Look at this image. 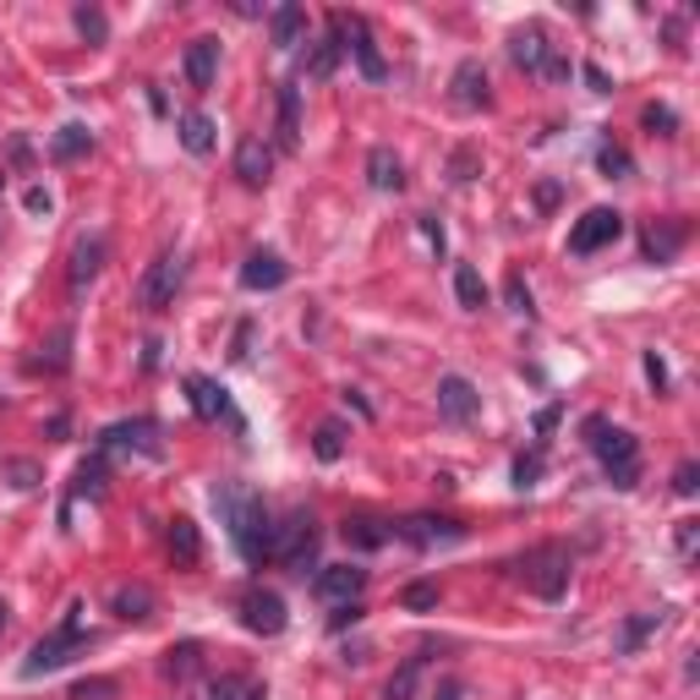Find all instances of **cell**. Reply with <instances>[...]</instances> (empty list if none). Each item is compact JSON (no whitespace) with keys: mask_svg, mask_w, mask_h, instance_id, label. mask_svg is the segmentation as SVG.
I'll return each instance as SVG.
<instances>
[{"mask_svg":"<svg viewBox=\"0 0 700 700\" xmlns=\"http://www.w3.org/2000/svg\"><path fill=\"white\" fill-rule=\"evenodd\" d=\"M214 510L225 514L230 525V542L247 564H268L274 559V514L263 504V493L241 487V482H219L214 487Z\"/></svg>","mask_w":700,"mask_h":700,"instance_id":"cell-1","label":"cell"},{"mask_svg":"<svg viewBox=\"0 0 700 700\" xmlns=\"http://www.w3.org/2000/svg\"><path fill=\"white\" fill-rule=\"evenodd\" d=\"M580 433H585V444H591V454L602 460V471H608V482H613L619 493L640 487V444H635V433L613 427L608 416H591Z\"/></svg>","mask_w":700,"mask_h":700,"instance_id":"cell-2","label":"cell"},{"mask_svg":"<svg viewBox=\"0 0 700 700\" xmlns=\"http://www.w3.org/2000/svg\"><path fill=\"white\" fill-rule=\"evenodd\" d=\"M570 570H574V559L564 542H542V548H531V553L514 559L520 585H525L531 597H542V602H559V597L570 591Z\"/></svg>","mask_w":700,"mask_h":700,"instance_id":"cell-3","label":"cell"},{"mask_svg":"<svg viewBox=\"0 0 700 700\" xmlns=\"http://www.w3.org/2000/svg\"><path fill=\"white\" fill-rule=\"evenodd\" d=\"M77 613H82V608H71V619H66L61 630H50V635L22 657V679H45V673L66 668L77 651H88V645H93V635L82 630V619H77Z\"/></svg>","mask_w":700,"mask_h":700,"instance_id":"cell-4","label":"cell"},{"mask_svg":"<svg viewBox=\"0 0 700 700\" xmlns=\"http://www.w3.org/2000/svg\"><path fill=\"white\" fill-rule=\"evenodd\" d=\"M313 559H318V520L296 510L285 525H274V564H285L290 574H307Z\"/></svg>","mask_w":700,"mask_h":700,"instance_id":"cell-5","label":"cell"},{"mask_svg":"<svg viewBox=\"0 0 700 700\" xmlns=\"http://www.w3.org/2000/svg\"><path fill=\"white\" fill-rule=\"evenodd\" d=\"M181 279H187V257L165 253L154 268H148V274H142V285H137V307H142V313H165V307L176 302Z\"/></svg>","mask_w":700,"mask_h":700,"instance_id":"cell-6","label":"cell"},{"mask_svg":"<svg viewBox=\"0 0 700 700\" xmlns=\"http://www.w3.org/2000/svg\"><path fill=\"white\" fill-rule=\"evenodd\" d=\"M619 236H624V214L619 208H585L570 230V253L591 257V253H602V247H613Z\"/></svg>","mask_w":700,"mask_h":700,"instance_id":"cell-7","label":"cell"},{"mask_svg":"<svg viewBox=\"0 0 700 700\" xmlns=\"http://www.w3.org/2000/svg\"><path fill=\"white\" fill-rule=\"evenodd\" d=\"M187 394H191V411L203 416V422H225L236 438H247V422H241V411L230 405V394L219 388L214 378H203V373H191L187 378Z\"/></svg>","mask_w":700,"mask_h":700,"instance_id":"cell-8","label":"cell"},{"mask_svg":"<svg viewBox=\"0 0 700 700\" xmlns=\"http://www.w3.org/2000/svg\"><path fill=\"white\" fill-rule=\"evenodd\" d=\"M394 536H405L411 548H448V542H465V525L460 520H444V514H411L394 525Z\"/></svg>","mask_w":700,"mask_h":700,"instance_id":"cell-9","label":"cell"},{"mask_svg":"<svg viewBox=\"0 0 700 700\" xmlns=\"http://www.w3.org/2000/svg\"><path fill=\"white\" fill-rule=\"evenodd\" d=\"M99 448H105V454H110V448H131V454H148V460L165 454V444H159V422H148V416H131V422L105 427V433H99Z\"/></svg>","mask_w":700,"mask_h":700,"instance_id":"cell-10","label":"cell"},{"mask_svg":"<svg viewBox=\"0 0 700 700\" xmlns=\"http://www.w3.org/2000/svg\"><path fill=\"white\" fill-rule=\"evenodd\" d=\"M241 624H247L253 635H279V630L290 624V613H285V597H279V591H263V585H253V591L241 597Z\"/></svg>","mask_w":700,"mask_h":700,"instance_id":"cell-11","label":"cell"},{"mask_svg":"<svg viewBox=\"0 0 700 700\" xmlns=\"http://www.w3.org/2000/svg\"><path fill=\"white\" fill-rule=\"evenodd\" d=\"M313 591H318L323 602H334V608L362 602V591H367V570H356V564H328V570L313 574Z\"/></svg>","mask_w":700,"mask_h":700,"instance_id":"cell-12","label":"cell"},{"mask_svg":"<svg viewBox=\"0 0 700 700\" xmlns=\"http://www.w3.org/2000/svg\"><path fill=\"white\" fill-rule=\"evenodd\" d=\"M438 411H444V422H454V427L476 422V411H482L476 383L460 378V373H444V378H438Z\"/></svg>","mask_w":700,"mask_h":700,"instance_id":"cell-13","label":"cell"},{"mask_svg":"<svg viewBox=\"0 0 700 700\" xmlns=\"http://www.w3.org/2000/svg\"><path fill=\"white\" fill-rule=\"evenodd\" d=\"M339 33L351 39L345 50L356 56L362 77H367V82H383V77H388V66H383V56H378V39H373V28H367L362 17H339Z\"/></svg>","mask_w":700,"mask_h":700,"instance_id":"cell-14","label":"cell"},{"mask_svg":"<svg viewBox=\"0 0 700 700\" xmlns=\"http://www.w3.org/2000/svg\"><path fill=\"white\" fill-rule=\"evenodd\" d=\"M510 61L520 66V71H548L553 45H548V33H542L536 22H525V28H514L510 33Z\"/></svg>","mask_w":700,"mask_h":700,"instance_id":"cell-15","label":"cell"},{"mask_svg":"<svg viewBox=\"0 0 700 700\" xmlns=\"http://www.w3.org/2000/svg\"><path fill=\"white\" fill-rule=\"evenodd\" d=\"M285 279H290V263L279 253H268V247L247 253V263H241V285L247 290H279Z\"/></svg>","mask_w":700,"mask_h":700,"instance_id":"cell-16","label":"cell"},{"mask_svg":"<svg viewBox=\"0 0 700 700\" xmlns=\"http://www.w3.org/2000/svg\"><path fill=\"white\" fill-rule=\"evenodd\" d=\"M105 236H82L77 241V253H71V296H82L93 279H99V268H105Z\"/></svg>","mask_w":700,"mask_h":700,"instance_id":"cell-17","label":"cell"},{"mask_svg":"<svg viewBox=\"0 0 700 700\" xmlns=\"http://www.w3.org/2000/svg\"><path fill=\"white\" fill-rule=\"evenodd\" d=\"M493 93H487V66L482 61H460L454 66V105L460 110H482Z\"/></svg>","mask_w":700,"mask_h":700,"instance_id":"cell-18","label":"cell"},{"mask_svg":"<svg viewBox=\"0 0 700 700\" xmlns=\"http://www.w3.org/2000/svg\"><path fill=\"white\" fill-rule=\"evenodd\" d=\"M268 170H274L268 142H263V137H241V142H236V176H241L247 187H263V181H268Z\"/></svg>","mask_w":700,"mask_h":700,"instance_id":"cell-19","label":"cell"},{"mask_svg":"<svg viewBox=\"0 0 700 700\" xmlns=\"http://www.w3.org/2000/svg\"><path fill=\"white\" fill-rule=\"evenodd\" d=\"M339 536H345L351 548L373 553V548H383V542H394V525H388V520H373V514H345Z\"/></svg>","mask_w":700,"mask_h":700,"instance_id":"cell-20","label":"cell"},{"mask_svg":"<svg viewBox=\"0 0 700 700\" xmlns=\"http://www.w3.org/2000/svg\"><path fill=\"white\" fill-rule=\"evenodd\" d=\"M214 71H219V39H191L187 45V82L197 93L214 88Z\"/></svg>","mask_w":700,"mask_h":700,"instance_id":"cell-21","label":"cell"},{"mask_svg":"<svg viewBox=\"0 0 700 700\" xmlns=\"http://www.w3.org/2000/svg\"><path fill=\"white\" fill-rule=\"evenodd\" d=\"M367 181L378 191H400L405 187V165H400V154L394 148H373L367 154Z\"/></svg>","mask_w":700,"mask_h":700,"instance_id":"cell-22","label":"cell"},{"mask_svg":"<svg viewBox=\"0 0 700 700\" xmlns=\"http://www.w3.org/2000/svg\"><path fill=\"white\" fill-rule=\"evenodd\" d=\"M339 56H345V33H339V17L328 22V33L318 39V50H313V61H307V77H334V66H339Z\"/></svg>","mask_w":700,"mask_h":700,"instance_id":"cell-23","label":"cell"},{"mask_svg":"<svg viewBox=\"0 0 700 700\" xmlns=\"http://www.w3.org/2000/svg\"><path fill=\"white\" fill-rule=\"evenodd\" d=\"M302 142V88L285 82L279 88V148H296Z\"/></svg>","mask_w":700,"mask_h":700,"instance_id":"cell-24","label":"cell"},{"mask_svg":"<svg viewBox=\"0 0 700 700\" xmlns=\"http://www.w3.org/2000/svg\"><path fill=\"white\" fill-rule=\"evenodd\" d=\"M105 482H110V460H105V448H93V460L77 465V487H71V499H105Z\"/></svg>","mask_w":700,"mask_h":700,"instance_id":"cell-25","label":"cell"},{"mask_svg":"<svg viewBox=\"0 0 700 700\" xmlns=\"http://www.w3.org/2000/svg\"><path fill=\"white\" fill-rule=\"evenodd\" d=\"M110 608H116V619H127V624H148V619H154V591H148V585H121Z\"/></svg>","mask_w":700,"mask_h":700,"instance_id":"cell-26","label":"cell"},{"mask_svg":"<svg viewBox=\"0 0 700 700\" xmlns=\"http://www.w3.org/2000/svg\"><path fill=\"white\" fill-rule=\"evenodd\" d=\"M165 542H170V559H176L181 570H191V564L203 559V536H197L191 520H170V536H165Z\"/></svg>","mask_w":700,"mask_h":700,"instance_id":"cell-27","label":"cell"},{"mask_svg":"<svg viewBox=\"0 0 700 700\" xmlns=\"http://www.w3.org/2000/svg\"><path fill=\"white\" fill-rule=\"evenodd\" d=\"M197 668H203V645H197V640H181V645H170V651H165V679L187 684Z\"/></svg>","mask_w":700,"mask_h":700,"instance_id":"cell-28","label":"cell"},{"mask_svg":"<svg viewBox=\"0 0 700 700\" xmlns=\"http://www.w3.org/2000/svg\"><path fill=\"white\" fill-rule=\"evenodd\" d=\"M176 131H181V148H187V154H197V159H203V154L214 148V121H208L203 110H187Z\"/></svg>","mask_w":700,"mask_h":700,"instance_id":"cell-29","label":"cell"},{"mask_svg":"<svg viewBox=\"0 0 700 700\" xmlns=\"http://www.w3.org/2000/svg\"><path fill=\"white\" fill-rule=\"evenodd\" d=\"M454 296H460L465 313H482V307H487V285H482V274H476L471 263L454 268Z\"/></svg>","mask_w":700,"mask_h":700,"instance_id":"cell-30","label":"cell"},{"mask_svg":"<svg viewBox=\"0 0 700 700\" xmlns=\"http://www.w3.org/2000/svg\"><path fill=\"white\" fill-rule=\"evenodd\" d=\"M88 148H93V137H88V127H77V121H71V127H61V131H56V142H50V154H56L61 165L82 159Z\"/></svg>","mask_w":700,"mask_h":700,"instance_id":"cell-31","label":"cell"},{"mask_svg":"<svg viewBox=\"0 0 700 700\" xmlns=\"http://www.w3.org/2000/svg\"><path fill=\"white\" fill-rule=\"evenodd\" d=\"M657 624H662V613H640V619H624V630H619V657H635L640 640L657 635Z\"/></svg>","mask_w":700,"mask_h":700,"instance_id":"cell-32","label":"cell"},{"mask_svg":"<svg viewBox=\"0 0 700 700\" xmlns=\"http://www.w3.org/2000/svg\"><path fill=\"white\" fill-rule=\"evenodd\" d=\"M302 22H307V17H302V6H279V11H274V45H279V50H296Z\"/></svg>","mask_w":700,"mask_h":700,"instance_id":"cell-33","label":"cell"},{"mask_svg":"<svg viewBox=\"0 0 700 700\" xmlns=\"http://www.w3.org/2000/svg\"><path fill=\"white\" fill-rule=\"evenodd\" d=\"M679 241H684L679 225H662V230L651 225V230H645V257H651V263H668V257L679 253Z\"/></svg>","mask_w":700,"mask_h":700,"instance_id":"cell-34","label":"cell"},{"mask_svg":"<svg viewBox=\"0 0 700 700\" xmlns=\"http://www.w3.org/2000/svg\"><path fill=\"white\" fill-rule=\"evenodd\" d=\"M77 33H82L88 45H105V39H110V22H105V11H99V6H77Z\"/></svg>","mask_w":700,"mask_h":700,"instance_id":"cell-35","label":"cell"},{"mask_svg":"<svg viewBox=\"0 0 700 700\" xmlns=\"http://www.w3.org/2000/svg\"><path fill=\"white\" fill-rule=\"evenodd\" d=\"M400 602H405L411 613H433V608H438V585H433V580H416V585L400 591Z\"/></svg>","mask_w":700,"mask_h":700,"instance_id":"cell-36","label":"cell"},{"mask_svg":"<svg viewBox=\"0 0 700 700\" xmlns=\"http://www.w3.org/2000/svg\"><path fill=\"white\" fill-rule=\"evenodd\" d=\"M313 454H318V460H339V454H345V433H339V422H323L318 438H313Z\"/></svg>","mask_w":700,"mask_h":700,"instance_id":"cell-37","label":"cell"},{"mask_svg":"<svg viewBox=\"0 0 700 700\" xmlns=\"http://www.w3.org/2000/svg\"><path fill=\"white\" fill-rule=\"evenodd\" d=\"M597 165H602V176H613V181H624V176H630V154H624V148H613V142H602V148H597Z\"/></svg>","mask_w":700,"mask_h":700,"instance_id":"cell-38","label":"cell"},{"mask_svg":"<svg viewBox=\"0 0 700 700\" xmlns=\"http://www.w3.org/2000/svg\"><path fill=\"white\" fill-rule=\"evenodd\" d=\"M6 476H11V487H17V493H33L45 471H39L33 460H6Z\"/></svg>","mask_w":700,"mask_h":700,"instance_id":"cell-39","label":"cell"},{"mask_svg":"<svg viewBox=\"0 0 700 700\" xmlns=\"http://www.w3.org/2000/svg\"><path fill=\"white\" fill-rule=\"evenodd\" d=\"M71 700H116V679H82Z\"/></svg>","mask_w":700,"mask_h":700,"instance_id":"cell-40","label":"cell"},{"mask_svg":"<svg viewBox=\"0 0 700 700\" xmlns=\"http://www.w3.org/2000/svg\"><path fill=\"white\" fill-rule=\"evenodd\" d=\"M640 121H645V131H673V127H679V116H673L668 105H645V110H640Z\"/></svg>","mask_w":700,"mask_h":700,"instance_id":"cell-41","label":"cell"},{"mask_svg":"<svg viewBox=\"0 0 700 700\" xmlns=\"http://www.w3.org/2000/svg\"><path fill=\"white\" fill-rule=\"evenodd\" d=\"M536 476H542V454H520L514 460V487H531Z\"/></svg>","mask_w":700,"mask_h":700,"instance_id":"cell-42","label":"cell"},{"mask_svg":"<svg viewBox=\"0 0 700 700\" xmlns=\"http://www.w3.org/2000/svg\"><path fill=\"white\" fill-rule=\"evenodd\" d=\"M696 487H700V471H696V460H684V465L673 471V493H679V499H690Z\"/></svg>","mask_w":700,"mask_h":700,"instance_id":"cell-43","label":"cell"},{"mask_svg":"<svg viewBox=\"0 0 700 700\" xmlns=\"http://www.w3.org/2000/svg\"><path fill=\"white\" fill-rule=\"evenodd\" d=\"M504 296H510V307H514V313H525V318H531V290H525V279H520V274H510Z\"/></svg>","mask_w":700,"mask_h":700,"instance_id":"cell-44","label":"cell"},{"mask_svg":"<svg viewBox=\"0 0 700 700\" xmlns=\"http://www.w3.org/2000/svg\"><path fill=\"white\" fill-rule=\"evenodd\" d=\"M645 378H651V388H668V367H662L657 351H645Z\"/></svg>","mask_w":700,"mask_h":700,"instance_id":"cell-45","label":"cell"},{"mask_svg":"<svg viewBox=\"0 0 700 700\" xmlns=\"http://www.w3.org/2000/svg\"><path fill=\"white\" fill-rule=\"evenodd\" d=\"M241 696H247L241 679H219V684H214V700H241Z\"/></svg>","mask_w":700,"mask_h":700,"instance_id":"cell-46","label":"cell"},{"mask_svg":"<svg viewBox=\"0 0 700 700\" xmlns=\"http://www.w3.org/2000/svg\"><path fill=\"white\" fill-rule=\"evenodd\" d=\"M247 345H253V323H241V328H236V351H230V356H236V362H247V356H253Z\"/></svg>","mask_w":700,"mask_h":700,"instance_id":"cell-47","label":"cell"},{"mask_svg":"<svg viewBox=\"0 0 700 700\" xmlns=\"http://www.w3.org/2000/svg\"><path fill=\"white\" fill-rule=\"evenodd\" d=\"M28 208H33V214H50L56 203H50V191H45V187H33V191H28Z\"/></svg>","mask_w":700,"mask_h":700,"instance_id":"cell-48","label":"cell"},{"mask_svg":"<svg viewBox=\"0 0 700 700\" xmlns=\"http://www.w3.org/2000/svg\"><path fill=\"white\" fill-rule=\"evenodd\" d=\"M422 230H427V241H433V247H438V253H444V225H438V219H427V214H422Z\"/></svg>","mask_w":700,"mask_h":700,"instance_id":"cell-49","label":"cell"},{"mask_svg":"<svg viewBox=\"0 0 700 700\" xmlns=\"http://www.w3.org/2000/svg\"><path fill=\"white\" fill-rule=\"evenodd\" d=\"M585 82H591L597 93H608V88H613V82H608V71H597V66H585Z\"/></svg>","mask_w":700,"mask_h":700,"instance_id":"cell-50","label":"cell"},{"mask_svg":"<svg viewBox=\"0 0 700 700\" xmlns=\"http://www.w3.org/2000/svg\"><path fill=\"white\" fill-rule=\"evenodd\" d=\"M471 165H476L471 154H454V181H471Z\"/></svg>","mask_w":700,"mask_h":700,"instance_id":"cell-51","label":"cell"},{"mask_svg":"<svg viewBox=\"0 0 700 700\" xmlns=\"http://www.w3.org/2000/svg\"><path fill=\"white\" fill-rule=\"evenodd\" d=\"M690 548H696V520L679 525V553H690Z\"/></svg>","mask_w":700,"mask_h":700,"instance_id":"cell-52","label":"cell"},{"mask_svg":"<svg viewBox=\"0 0 700 700\" xmlns=\"http://www.w3.org/2000/svg\"><path fill=\"white\" fill-rule=\"evenodd\" d=\"M438 700H454V684H444V696H438Z\"/></svg>","mask_w":700,"mask_h":700,"instance_id":"cell-53","label":"cell"},{"mask_svg":"<svg viewBox=\"0 0 700 700\" xmlns=\"http://www.w3.org/2000/svg\"><path fill=\"white\" fill-rule=\"evenodd\" d=\"M0 630H6V602H0Z\"/></svg>","mask_w":700,"mask_h":700,"instance_id":"cell-54","label":"cell"}]
</instances>
